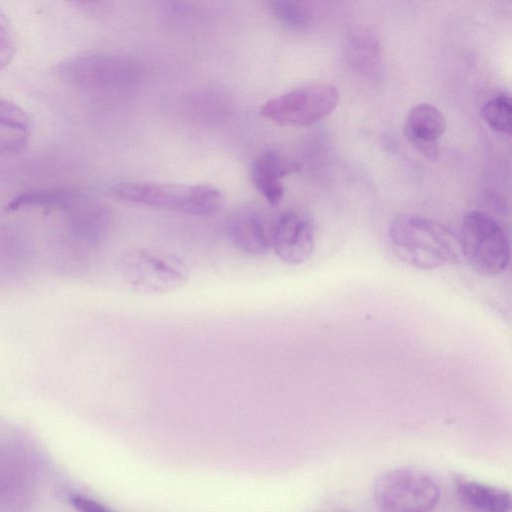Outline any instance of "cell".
Masks as SVG:
<instances>
[{"label": "cell", "instance_id": "6", "mask_svg": "<svg viewBox=\"0 0 512 512\" xmlns=\"http://www.w3.org/2000/svg\"><path fill=\"white\" fill-rule=\"evenodd\" d=\"M439 498L436 481L427 473L409 467L382 474L374 486V500L380 512H430Z\"/></svg>", "mask_w": 512, "mask_h": 512}, {"label": "cell", "instance_id": "4", "mask_svg": "<svg viewBox=\"0 0 512 512\" xmlns=\"http://www.w3.org/2000/svg\"><path fill=\"white\" fill-rule=\"evenodd\" d=\"M124 282L142 294H164L183 286L188 278L187 265L170 254L144 249H129L121 254L117 263Z\"/></svg>", "mask_w": 512, "mask_h": 512}, {"label": "cell", "instance_id": "13", "mask_svg": "<svg viewBox=\"0 0 512 512\" xmlns=\"http://www.w3.org/2000/svg\"><path fill=\"white\" fill-rule=\"evenodd\" d=\"M31 134L26 112L15 103L0 98V157L21 152Z\"/></svg>", "mask_w": 512, "mask_h": 512}, {"label": "cell", "instance_id": "10", "mask_svg": "<svg viewBox=\"0 0 512 512\" xmlns=\"http://www.w3.org/2000/svg\"><path fill=\"white\" fill-rule=\"evenodd\" d=\"M272 219L256 209H243L229 221L228 234L241 252L251 256H263L271 248Z\"/></svg>", "mask_w": 512, "mask_h": 512}, {"label": "cell", "instance_id": "18", "mask_svg": "<svg viewBox=\"0 0 512 512\" xmlns=\"http://www.w3.org/2000/svg\"><path fill=\"white\" fill-rule=\"evenodd\" d=\"M16 52L13 28L7 15L0 8V70L7 67Z\"/></svg>", "mask_w": 512, "mask_h": 512}, {"label": "cell", "instance_id": "17", "mask_svg": "<svg viewBox=\"0 0 512 512\" xmlns=\"http://www.w3.org/2000/svg\"><path fill=\"white\" fill-rule=\"evenodd\" d=\"M350 57L361 69L371 68L375 65L378 57L377 43L366 37H357L352 43Z\"/></svg>", "mask_w": 512, "mask_h": 512}, {"label": "cell", "instance_id": "9", "mask_svg": "<svg viewBox=\"0 0 512 512\" xmlns=\"http://www.w3.org/2000/svg\"><path fill=\"white\" fill-rule=\"evenodd\" d=\"M446 130L443 114L433 105L419 104L408 113L405 124V136L411 145L431 161L439 157L438 139Z\"/></svg>", "mask_w": 512, "mask_h": 512}, {"label": "cell", "instance_id": "1", "mask_svg": "<svg viewBox=\"0 0 512 512\" xmlns=\"http://www.w3.org/2000/svg\"><path fill=\"white\" fill-rule=\"evenodd\" d=\"M393 254L406 265L431 270L464 260L459 237L434 220L411 214L396 216L388 228Z\"/></svg>", "mask_w": 512, "mask_h": 512}, {"label": "cell", "instance_id": "5", "mask_svg": "<svg viewBox=\"0 0 512 512\" xmlns=\"http://www.w3.org/2000/svg\"><path fill=\"white\" fill-rule=\"evenodd\" d=\"M464 259L479 274L495 277L509 264V242L499 223L485 212L467 213L459 238Z\"/></svg>", "mask_w": 512, "mask_h": 512}, {"label": "cell", "instance_id": "3", "mask_svg": "<svg viewBox=\"0 0 512 512\" xmlns=\"http://www.w3.org/2000/svg\"><path fill=\"white\" fill-rule=\"evenodd\" d=\"M112 191L131 203L194 216L216 213L224 202L221 191L206 184L123 182Z\"/></svg>", "mask_w": 512, "mask_h": 512}, {"label": "cell", "instance_id": "19", "mask_svg": "<svg viewBox=\"0 0 512 512\" xmlns=\"http://www.w3.org/2000/svg\"><path fill=\"white\" fill-rule=\"evenodd\" d=\"M69 501L78 512H112L98 501L82 495H71Z\"/></svg>", "mask_w": 512, "mask_h": 512}, {"label": "cell", "instance_id": "14", "mask_svg": "<svg viewBox=\"0 0 512 512\" xmlns=\"http://www.w3.org/2000/svg\"><path fill=\"white\" fill-rule=\"evenodd\" d=\"M79 195L66 189H36L20 193L8 205L10 210L21 208H64L74 205Z\"/></svg>", "mask_w": 512, "mask_h": 512}, {"label": "cell", "instance_id": "16", "mask_svg": "<svg viewBox=\"0 0 512 512\" xmlns=\"http://www.w3.org/2000/svg\"><path fill=\"white\" fill-rule=\"evenodd\" d=\"M481 116L493 130L510 134L512 128L511 98L507 94H499L485 103Z\"/></svg>", "mask_w": 512, "mask_h": 512}, {"label": "cell", "instance_id": "7", "mask_svg": "<svg viewBox=\"0 0 512 512\" xmlns=\"http://www.w3.org/2000/svg\"><path fill=\"white\" fill-rule=\"evenodd\" d=\"M339 99L336 86L314 84L267 100L261 106L260 114L281 126H310L330 114Z\"/></svg>", "mask_w": 512, "mask_h": 512}, {"label": "cell", "instance_id": "8", "mask_svg": "<svg viewBox=\"0 0 512 512\" xmlns=\"http://www.w3.org/2000/svg\"><path fill=\"white\" fill-rule=\"evenodd\" d=\"M315 246L311 220L296 211H284L272 219L271 248L285 263L300 265L310 259Z\"/></svg>", "mask_w": 512, "mask_h": 512}, {"label": "cell", "instance_id": "2", "mask_svg": "<svg viewBox=\"0 0 512 512\" xmlns=\"http://www.w3.org/2000/svg\"><path fill=\"white\" fill-rule=\"evenodd\" d=\"M58 77L80 90L119 99L139 85L142 72L137 62L111 52H83L59 63Z\"/></svg>", "mask_w": 512, "mask_h": 512}, {"label": "cell", "instance_id": "12", "mask_svg": "<svg viewBox=\"0 0 512 512\" xmlns=\"http://www.w3.org/2000/svg\"><path fill=\"white\" fill-rule=\"evenodd\" d=\"M456 491L464 504L476 512H510V493L490 484L455 477Z\"/></svg>", "mask_w": 512, "mask_h": 512}, {"label": "cell", "instance_id": "15", "mask_svg": "<svg viewBox=\"0 0 512 512\" xmlns=\"http://www.w3.org/2000/svg\"><path fill=\"white\" fill-rule=\"evenodd\" d=\"M268 6L271 14L291 29L303 30L313 22V14L304 2L274 0L270 1Z\"/></svg>", "mask_w": 512, "mask_h": 512}, {"label": "cell", "instance_id": "11", "mask_svg": "<svg viewBox=\"0 0 512 512\" xmlns=\"http://www.w3.org/2000/svg\"><path fill=\"white\" fill-rule=\"evenodd\" d=\"M298 164L287 156L266 151L259 154L251 167V179L256 190L271 205L277 206L284 197L282 179L298 170Z\"/></svg>", "mask_w": 512, "mask_h": 512}]
</instances>
